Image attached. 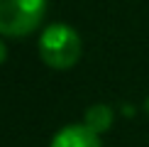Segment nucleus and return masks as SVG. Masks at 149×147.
<instances>
[{"mask_svg": "<svg viewBox=\"0 0 149 147\" xmlns=\"http://www.w3.org/2000/svg\"><path fill=\"white\" fill-rule=\"evenodd\" d=\"M39 57L52 69H71L81 59V37L71 24L56 22L39 37Z\"/></svg>", "mask_w": 149, "mask_h": 147, "instance_id": "nucleus-1", "label": "nucleus"}, {"mask_svg": "<svg viewBox=\"0 0 149 147\" xmlns=\"http://www.w3.org/2000/svg\"><path fill=\"white\" fill-rule=\"evenodd\" d=\"M47 0H0V37H27L39 27Z\"/></svg>", "mask_w": 149, "mask_h": 147, "instance_id": "nucleus-2", "label": "nucleus"}, {"mask_svg": "<svg viewBox=\"0 0 149 147\" xmlns=\"http://www.w3.org/2000/svg\"><path fill=\"white\" fill-rule=\"evenodd\" d=\"M49 147H103L98 135L88 130V127L81 123V125H66L54 135L52 145Z\"/></svg>", "mask_w": 149, "mask_h": 147, "instance_id": "nucleus-3", "label": "nucleus"}, {"mask_svg": "<svg viewBox=\"0 0 149 147\" xmlns=\"http://www.w3.org/2000/svg\"><path fill=\"white\" fill-rule=\"evenodd\" d=\"M83 125L88 127V130H93L95 135L105 132L110 125H113V108L105 106V103L91 106L88 110H86V115H83Z\"/></svg>", "mask_w": 149, "mask_h": 147, "instance_id": "nucleus-4", "label": "nucleus"}, {"mask_svg": "<svg viewBox=\"0 0 149 147\" xmlns=\"http://www.w3.org/2000/svg\"><path fill=\"white\" fill-rule=\"evenodd\" d=\"M5 59H8V47H5V42L0 39V64H3Z\"/></svg>", "mask_w": 149, "mask_h": 147, "instance_id": "nucleus-5", "label": "nucleus"}]
</instances>
